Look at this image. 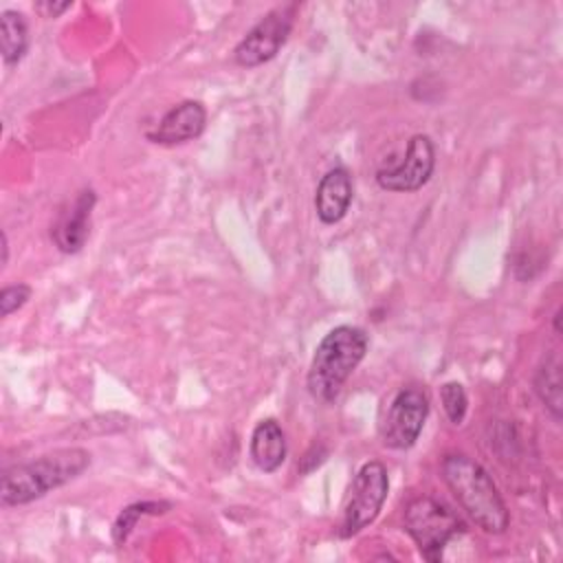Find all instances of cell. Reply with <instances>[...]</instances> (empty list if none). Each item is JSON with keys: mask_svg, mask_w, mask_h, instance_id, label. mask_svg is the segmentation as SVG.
<instances>
[{"mask_svg": "<svg viewBox=\"0 0 563 563\" xmlns=\"http://www.w3.org/2000/svg\"><path fill=\"white\" fill-rule=\"evenodd\" d=\"M442 479L477 528L488 534H501L508 528L506 501L479 462L464 453H449L442 460Z\"/></svg>", "mask_w": 563, "mask_h": 563, "instance_id": "1", "label": "cell"}, {"mask_svg": "<svg viewBox=\"0 0 563 563\" xmlns=\"http://www.w3.org/2000/svg\"><path fill=\"white\" fill-rule=\"evenodd\" d=\"M90 466V453L79 446L55 449L2 473L0 501L4 508L22 506L79 477Z\"/></svg>", "mask_w": 563, "mask_h": 563, "instance_id": "2", "label": "cell"}, {"mask_svg": "<svg viewBox=\"0 0 563 563\" xmlns=\"http://www.w3.org/2000/svg\"><path fill=\"white\" fill-rule=\"evenodd\" d=\"M369 339L358 325H336L317 345L308 369V391L321 402L330 405L339 398L345 380L365 358Z\"/></svg>", "mask_w": 563, "mask_h": 563, "instance_id": "3", "label": "cell"}, {"mask_svg": "<svg viewBox=\"0 0 563 563\" xmlns=\"http://www.w3.org/2000/svg\"><path fill=\"white\" fill-rule=\"evenodd\" d=\"M405 530L418 545L420 554L427 561L438 563L442 561L449 541L464 530V523L438 499L416 497L405 508Z\"/></svg>", "mask_w": 563, "mask_h": 563, "instance_id": "4", "label": "cell"}, {"mask_svg": "<svg viewBox=\"0 0 563 563\" xmlns=\"http://www.w3.org/2000/svg\"><path fill=\"white\" fill-rule=\"evenodd\" d=\"M389 493L387 468L378 460L365 462L350 486V495L343 508L341 537H354L367 528L380 512Z\"/></svg>", "mask_w": 563, "mask_h": 563, "instance_id": "5", "label": "cell"}, {"mask_svg": "<svg viewBox=\"0 0 563 563\" xmlns=\"http://www.w3.org/2000/svg\"><path fill=\"white\" fill-rule=\"evenodd\" d=\"M427 416H429V398L424 389L418 385L400 387L394 394L391 402L387 405V411L378 427L383 444L396 451L411 449L422 433Z\"/></svg>", "mask_w": 563, "mask_h": 563, "instance_id": "6", "label": "cell"}, {"mask_svg": "<svg viewBox=\"0 0 563 563\" xmlns=\"http://www.w3.org/2000/svg\"><path fill=\"white\" fill-rule=\"evenodd\" d=\"M297 4H282L268 11L233 48V59L244 66L253 68L268 59H273L279 48L286 44L292 22H295Z\"/></svg>", "mask_w": 563, "mask_h": 563, "instance_id": "7", "label": "cell"}, {"mask_svg": "<svg viewBox=\"0 0 563 563\" xmlns=\"http://www.w3.org/2000/svg\"><path fill=\"white\" fill-rule=\"evenodd\" d=\"M435 167V147L427 134H413L405 156L376 172V183L385 191H418L429 183Z\"/></svg>", "mask_w": 563, "mask_h": 563, "instance_id": "8", "label": "cell"}, {"mask_svg": "<svg viewBox=\"0 0 563 563\" xmlns=\"http://www.w3.org/2000/svg\"><path fill=\"white\" fill-rule=\"evenodd\" d=\"M97 196L92 189H81L66 209L59 211L51 227V240L62 253H79L90 235V216Z\"/></svg>", "mask_w": 563, "mask_h": 563, "instance_id": "9", "label": "cell"}, {"mask_svg": "<svg viewBox=\"0 0 563 563\" xmlns=\"http://www.w3.org/2000/svg\"><path fill=\"white\" fill-rule=\"evenodd\" d=\"M207 125V110L200 101H180L174 108H169L156 128L147 132V139L158 145H178L194 141L202 134Z\"/></svg>", "mask_w": 563, "mask_h": 563, "instance_id": "10", "label": "cell"}, {"mask_svg": "<svg viewBox=\"0 0 563 563\" xmlns=\"http://www.w3.org/2000/svg\"><path fill=\"white\" fill-rule=\"evenodd\" d=\"M354 198L352 174L336 165L328 169L314 191V211L323 224H336L345 218Z\"/></svg>", "mask_w": 563, "mask_h": 563, "instance_id": "11", "label": "cell"}, {"mask_svg": "<svg viewBox=\"0 0 563 563\" xmlns=\"http://www.w3.org/2000/svg\"><path fill=\"white\" fill-rule=\"evenodd\" d=\"M251 460L264 473L277 471L288 453L286 433L275 418H264L255 424L251 433Z\"/></svg>", "mask_w": 563, "mask_h": 563, "instance_id": "12", "label": "cell"}, {"mask_svg": "<svg viewBox=\"0 0 563 563\" xmlns=\"http://www.w3.org/2000/svg\"><path fill=\"white\" fill-rule=\"evenodd\" d=\"M29 46V26L22 13L2 11L0 13V53L4 64H18Z\"/></svg>", "mask_w": 563, "mask_h": 563, "instance_id": "13", "label": "cell"}, {"mask_svg": "<svg viewBox=\"0 0 563 563\" xmlns=\"http://www.w3.org/2000/svg\"><path fill=\"white\" fill-rule=\"evenodd\" d=\"M534 391L550 411V416L559 422L563 411V394H561V363L556 356H548L537 374H534Z\"/></svg>", "mask_w": 563, "mask_h": 563, "instance_id": "14", "label": "cell"}, {"mask_svg": "<svg viewBox=\"0 0 563 563\" xmlns=\"http://www.w3.org/2000/svg\"><path fill=\"white\" fill-rule=\"evenodd\" d=\"M169 508H172V504H167V501H136V504L125 506L119 512V517L114 519V526H112L114 543L123 545L141 517H145V515H161V512H167Z\"/></svg>", "mask_w": 563, "mask_h": 563, "instance_id": "15", "label": "cell"}, {"mask_svg": "<svg viewBox=\"0 0 563 563\" xmlns=\"http://www.w3.org/2000/svg\"><path fill=\"white\" fill-rule=\"evenodd\" d=\"M440 400H442V407H444V413L449 416V420L453 424H462L466 409H468V398H466L464 387L455 380L444 383L440 387Z\"/></svg>", "mask_w": 563, "mask_h": 563, "instance_id": "16", "label": "cell"}, {"mask_svg": "<svg viewBox=\"0 0 563 563\" xmlns=\"http://www.w3.org/2000/svg\"><path fill=\"white\" fill-rule=\"evenodd\" d=\"M29 297H31V286H26V284L4 286L0 292V314L9 317L18 308H22L29 301Z\"/></svg>", "mask_w": 563, "mask_h": 563, "instance_id": "17", "label": "cell"}, {"mask_svg": "<svg viewBox=\"0 0 563 563\" xmlns=\"http://www.w3.org/2000/svg\"><path fill=\"white\" fill-rule=\"evenodd\" d=\"M33 9L42 15V18H59L66 9H70V2H53V0H42L35 2Z\"/></svg>", "mask_w": 563, "mask_h": 563, "instance_id": "18", "label": "cell"}, {"mask_svg": "<svg viewBox=\"0 0 563 563\" xmlns=\"http://www.w3.org/2000/svg\"><path fill=\"white\" fill-rule=\"evenodd\" d=\"M9 257V242H7V233H2V264H7Z\"/></svg>", "mask_w": 563, "mask_h": 563, "instance_id": "19", "label": "cell"}, {"mask_svg": "<svg viewBox=\"0 0 563 563\" xmlns=\"http://www.w3.org/2000/svg\"><path fill=\"white\" fill-rule=\"evenodd\" d=\"M559 321H561V310H556V314H554V330H556V332H561Z\"/></svg>", "mask_w": 563, "mask_h": 563, "instance_id": "20", "label": "cell"}]
</instances>
